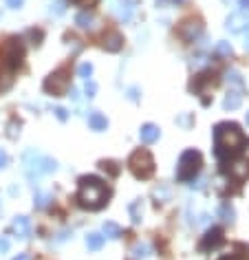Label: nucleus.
I'll return each instance as SVG.
<instances>
[{
	"instance_id": "nucleus-6",
	"label": "nucleus",
	"mask_w": 249,
	"mask_h": 260,
	"mask_svg": "<svg viewBox=\"0 0 249 260\" xmlns=\"http://www.w3.org/2000/svg\"><path fill=\"white\" fill-rule=\"evenodd\" d=\"M71 86V75H69V69H58L55 73H51L44 80V91L53 97H62Z\"/></svg>"
},
{
	"instance_id": "nucleus-29",
	"label": "nucleus",
	"mask_w": 249,
	"mask_h": 260,
	"mask_svg": "<svg viewBox=\"0 0 249 260\" xmlns=\"http://www.w3.org/2000/svg\"><path fill=\"white\" fill-rule=\"evenodd\" d=\"M148 251H150L148 249V245H135V249H132V253H135L137 258H146Z\"/></svg>"
},
{
	"instance_id": "nucleus-21",
	"label": "nucleus",
	"mask_w": 249,
	"mask_h": 260,
	"mask_svg": "<svg viewBox=\"0 0 249 260\" xmlns=\"http://www.w3.org/2000/svg\"><path fill=\"white\" fill-rule=\"evenodd\" d=\"M218 218H220V220H225V223H234V218H236L234 207H231L229 203H223V205L218 207Z\"/></svg>"
},
{
	"instance_id": "nucleus-35",
	"label": "nucleus",
	"mask_w": 249,
	"mask_h": 260,
	"mask_svg": "<svg viewBox=\"0 0 249 260\" xmlns=\"http://www.w3.org/2000/svg\"><path fill=\"white\" fill-rule=\"evenodd\" d=\"M176 124H181V126H190V115H183V117H179V119H176Z\"/></svg>"
},
{
	"instance_id": "nucleus-15",
	"label": "nucleus",
	"mask_w": 249,
	"mask_h": 260,
	"mask_svg": "<svg viewBox=\"0 0 249 260\" xmlns=\"http://www.w3.org/2000/svg\"><path fill=\"white\" fill-rule=\"evenodd\" d=\"M14 234L18 236V238H22V240L31 238V220H29V216H16L14 218Z\"/></svg>"
},
{
	"instance_id": "nucleus-8",
	"label": "nucleus",
	"mask_w": 249,
	"mask_h": 260,
	"mask_svg": "<svg viewBox=\"0 0 249 260\" xmlns=\"http://www.w3.org/2000/svg\"><path fill=\"white\" fill-rule=\"evenodd\" d=\"M22 58H25V47H22L20 40H9L7 49H5V64L9 66V69H18L22 64Z\"/></svg>"
},
{
	"instance_id": "nucleus-19",
	"label": "nucleus",
	"mask_w": 249,
	"mask_h": 260,
	"mask_svg": "<svg viewBox=\"0 0 249 260\" xmlns=\"http://www.w3.org/2000/svg\"><path fill=\"white\" fill-rule=\"evenodd\" d=\"M104 240H106V236L104 234H97V231H91V234L86 236V247L91 251H99L104 247Z\"/></svg>"
},
{
	"instance_id": "nucleus-3",
	"label": "nucleus",
	"mask_w": 249,
	"mask_h": 260,
	"mask_svg": "<svg viewBox=\"0 0 249 260\" xmlns=\"http://www.w3.org/2000/svg\"><path fill=\"white\" fill-rule=\"evenodd\" d=\"M22 163H25V174L29 181H38L42 174H51L58 170V161L53 157H47V154H40L36 150H27L22 157Z\"/></svg>"
},
{
	"instance_id": "nucleus-5",
	"label": "nucleus",
	"mask_w": 249,
	"mask_h": 260,
	"mask_svg": "<svg viewBox=\"0 0 249 260\" xmlns=\"http://www.w3.org/2000/svg\"><path fill=\"white\" fill-rule=\"evenodd\" d=\"M128 168L130 172L137 176V179H150L154 174V159L152 154L146 150V148H139L130 154L128 159Z\"/></svg>"
},
{
	"instance_id": "nucleus-27",
	"label": "nucleus",
	"mask_w": 249,
	"mask_h": 260,
	"mask_svg": "<svg viewBox=\"0 0 249 260\" xmlns=\"http://www.w3.org/2000/svg\"><path fill=\"white\" fill-rule=\"evenodd\" d=\"M77 75H80V77H84V80H88V77L93 75V64H91V62L80 64V69H77Z\"/></svg>"
},
{
	"instance_id": "nucleus-13",
	"label": "nucleus",
	"mask_w": 249,
	"mask_h": 260,
	"mask_svg": "<svg viewBox=\"0 0 249 260\" xmlns=\"http://www.w3.org/2000/svg\"><path fill=\"white\" fill-rule=\"evenodd\" d=\"M104 49H106L108 53H119L121 49H124V36H121L119 31H108L106 36H104Z\"/></svg>"
},
{
	"instance_id": "nucleus-18",
	"label": "nucleus",
	"mask_w": 249,
	"mask_h": 260,
	"mask_svg": "<svg viewBox=\"0 0 249 260\" xmlns=\"http://www.w3.org/2000/svg\"><path fill=\"white\" fill-rule=\"evenodd\" d=\"M240 104H242V93L240 91H229L223 99L225 110H236V108H240Z\"/></svg>"
},
{
	"instance_id": "nucleus-22",
	"label": "nucleus",
	"mask_w": 249,
	"mask_h": 260,
	"mask_svg": "<svg viewBox=\"0 0 249 260\" xmlns=\"http://www.w3.org/2000/svg\"><path fill=\"white\" fill-rule=\"evenodd\" d=\"M128 214L132 218V223H141V216H143V207H141V201H132L128 205Z\"/></svg>"
},
{
	"instance_id": "nucleus-31",
	"label": "nucleus",
	"mask_w": 249,
	"mask_h": 260,
	"mask_svg": "<svg viewBox=\"0 0 249 260\" xmlns=\"http://www.w3.org/2000/svg\"><path fill=\"white\" fill-rule=\"evenodd\" d=\"M99 165H102L104 170H108L110 174H117V172H119V168H115V165H117V163H113V161H102Z\"/></svg>"
},
{
	"instance_id": "nucleus-25",
	"label": "nucleus",
	"mask_w": 249,
	"mask_h": 260,
	"mask_svg": "<svg viewBox=\"0 0 249 260\" xmlns=\"http://www.w3.org/2000/svg\"><path fill=\"white\" fill-rule=\"evenodd\" d=\"M218 55H223V58H229L231 53H234V49H231L229 42H216V49H214Z\"/></svg>"
},
{
	"instance_id": "nucleus-28",
	"label": "nucleus",
	"mask_w": 249,
	"mask_h": 260,
	"mask_svg": "<svg viewBox=\"0 0 249 260\" xmlns=\"http://www.w3.org/2000/svg\"><path fill=\"white\" fill-rule=\"evenodd\" d=\"M64 5H66L64 0H55V3L51 5V14H53V16H62L64 11H66V7H64Z\"/></svg>"
},
{
	"instance_id": "nucleus-37",
	"label": "nucleus",
	"mask_w": 249,
	"mask_h": 260,
	"mask_svg": "<svg viewBox=\"0 0 249 260\" xmlns=\"http://www.w3.org/2000/svg\"><path fill=\"white\" fill-rule=\"evenodd\" d=\"M128 97H130V99H139V88H130V91H128Z\"/></svg>"
},
{
	"instance_id": "nucleus-11",
	"label": "nucleus",
	"mask_w": 249,
	"mask_h": 260,
	"mask_svg": "<svg viewBox=\"0 0 249 260\" xmlns=\"http://www.w3.org/2000/svg\"><path fill=\"white\" fill-rule=\"evenodd\" d=\"M75 25L80 27L82 31H95L99 27V20L93 11H80V14L75 16Z\"/></svg>"
},
{
	"instance_id": "nucleus-2",
	"label": "nucleus",
	"mask_w": 249,
	"mask_h": 260,
	"mask_svg": "<svg viewBox=\"0 0 249 260\" xmlns=\"http://www.w3.org/2000/svg\"><path fill=\"white\" fill-rule=\"evenodd\" d=\"M242 146H245V135L236 124L223 121V124L214 126V152L220 161L234 157Z\"/></svg>"
},
{
	"instance_id": "nucleus-42",
	"label": "nucleus",
	"mask_w": 249,
	"mask_h": 260,
	"mask_svg": "<svg viewBox=\"0 0 249 260\" xmlns=\"http://www.w3.org/2000/svg\"><path fill=\"white\" fill-rule=\"evenodd\" d=\"M245 119H247V124H249V110H247V115H245Z\"/></svg>"
},
{
	"instance_id": "nucleus-40",
	"label": "nucleus",
	"mask_w": 249,
	"mask_h": 260,
	"mask_svg": "<svg viewBox=\"0 0 249 260\" xmlns=\"http://www.w3.org/2000/svg\"><path fill=\"white\" fill-rule=\"evenodd\" d=\"M220 260H242V258L240 256H223Z\"/></svg>"
},
{
	"instance_id": "nucleus-4",
	"label": "nucleus",
	"mask_w": 249,
	"mask_h": 260,
	"mask_svg": "<svg viewBox=\"0 0 249 260\" xmlns=\"http://www.w3.org/2000/svg\"><path fill=\"white\" fill-rule=\"evenodd\" d=\"M201 165H203V157L198 150L190 148V150L181 152L179 163H176V181H181V183L192 181L198 172H201Z\"/></svg>"
},
{
	"instance_id": "nucleus-32",
	"label": "nucleus",
	"mask_w": 249,
	"mask_h": 260,
	"mask_svg": "<svg viewBox=\"0 0 249 260\" xmlns=\"http://www.w3.org/2000/svg\"><path fill=\"white\" fill-rule=\"evenodd\" d=\"M7 165H9V154L5 152L3 148H0V170H3V168H7Z\"/></svg>"
},
{
	"instance_id": "nucleus-16",
	"label": "nucleus",
	"mask_w": 249,
	"mask_h": 260,
	"mask_svg": "<svg viewBox=\"0 0 249 260\" xmlns=\"http://www.w3.org/2000/svg\"><path fill=\"white\" fill-rule=\"evenodd\" d=\"M159 137H161V130H159V126L154 124H143L141 130H139V139L143 143H154L159 141Z\"/></svg>"
},
{
	"instance_id": "nucleus-41",
	"label": "nucleus",
	"mask_w": 249,
	"mask_h": 260,
	"mask_svg": "<svg viewBox=\"0 0 249 260\" xmlns=\"http://www.w3.org/2000/svg\"><path fill=\"white\" fill-rule=\"evenodd\" d=\"M245 51H249V38L245 40Z\"/></svg>"
},
{
	"instance_id": "nucleus-26",
	"label": "nucleus",
	"mask_w": 249,
	"mask_h": 260,
	"mask_svg": "<svg viewBox=\"0 0 249 260\" xmlns=\"http://www.w3.org/2000/svg\"><path fill=\"white\" fill-rule=\"evenodd\" d=\"M84 95L88 97V99H93L97 95V84L93 80H86V84H84Z\"/></svg>"
},
{
	"instance_id": "nucleus-30",
	"label": "nucleus",
	"mask_w": 249,
	"mask_h": 260,
	"mask_svg": "<svg viewBox=\"0 0 249 260\" xmlns=\"http://www.w3.org/2000/svg\"><path fill=\"white\" fill-rule=\"evenodd\" d=\"M53 113H55V117H58L60 121H66V119H69V110L62 108V106H58V108L53 110Z\"/></svg>"
},
{
	"instance_id": "nucleus-12",
	"label": "nucleus",
	"mask_w": 249,
	"mask_h": 260,
	"mask_svg": "<svg viewBox=\"0 0 249 260\" xmlns=\"http://www.w3.org/2000/svg\"><path fill=\"white\" fill-rule=\"evenodd\" d=\"M115 14H117L119 22H130L135 16V3L132 0H117L115 3Z\"/></svg>"
},
{
	"instance_id": "nucleus-38",
	"label": "nucleus",
	"mask_w": 249,
	"mask_h": 260,
	"mask_svg": "<svg viewBox=\"0 0 249 260\" xmlns=\"http://www.w3.org/2000/svg\"><path fill=\"white\" fill-rule=\"evenodd\" d=\"M238 5H240V14H245V11H249V0H238Z\"/></svg>"
},
{
	"instance_id": "nucleus-36",
	"label": "nucleus",
	"mask_w": 249,
	"mask_h": 260,
	"mask_svg": "<svg viewBox=\"0 0 249 260\" xmlns=\"http://www.w3.org/2000/svg\"><path fill=\"white\" fill-rule=\"evenodd\" d=\"M69 3H75V5H84V7H86V5H95L97 0H69Z\"/></svg>"
},
{
	"instance_id": "nucleus-24",
	"label": "nucleus",
	"mask_w": 249,
	"mask_h": 260,
	"mask_svg": "<svg viewBox=\"0 0 249 260\" xmlns=\"http://www.w3.org/2000/svg\"><path fill=\"white\" fill-rule=\"evenodd\" d=\"M51 201H53V196L49 192H38L36 194V207H47Z\"/></svg>"
},
{
	"instance_id": "nucleus-10",
	"label": "nucleus",
	"mask_w": 249,
	"mask_h": 260,
	"mask_svg": "<svg viewBox=\"0 0 249 260\" xmlns=\"http://www.w3.org/2000/svg\"><path fill=\"white\" fill-rule=\"evenodd\" d=\"M223 242V229L220 227H212L205 231V236L198 242V249L201 251H209V249H216V247Z\"/></svg>"
},
{
	"instance_id": "nucleus-33",
	"label": "nucleus",
	"mask_w": 249,
	"mask_h": 260,
	"mask_svg": "<svg viewBox=\"0 0 249 260\" xmlns=\"http://www.w3.org/2000/svg\"><path fill=\"white\" fill-rule=\"evenodd\" d=\"M7 3V7H11V9H20L22 5H25V0H5Z\"/></svg>"
},
{
	"instance_id": "nucleus-20",
	"label": "nucleus",
	"mask_w": 249,
	"mask_h": 260,
	"mask_svg": "<svg viewBox=\"0 0 249 260\" xmlns=\"http://www.w3.org/2000/svg\"><path fill=\"white\" fill-rule=\"evenodd\" d=\"M102 231H104V236H106V238H113V240H117V238L124 236V229H121L117 223H113V220H106V223H104V227H102Z\"/></svg>"
},
{
	"instance_id": "nucleus-1",
	"label": "nucleus",
	"mask_w": 249,
	"mask_h": 260,
	"mask_svg": "<svg viewBox=\"0 0 249 260\" xmlns=\"http://www.w3.org/2000/svg\"><path fill=\"white\" fill-rule=\"evenodd\" d=\"M110 190L106 181L95 174H86L77 181V203L84 209H102L108 203Z\"/></svg>"
},
{
	"instance_id": "nucleus-14",
	"label": "nucleus",
	"mask_w": 249,
	"mask_h": 260,
	"mask_svg": "<svg viewBox=\"0 0 249 260\" xmlns=\"http://www.w3.org/2000/svg\"><path fill=\"white\" fill-rule=\"evenodd\" d=\"M229 176H234L236 181H245L249 176V161L247 159H236V161L229 163Z\"/></svg>"
},
{
	"instance_id": "nucleus-34",
	"label": "nucleus",
	"mask_w": 249,
	"mask_h": 260,
	"mask_svg": "<svg viewBox=\"0 0 249 260\" xmlns=\"http://www.w3.org/2000/svg\"><path fill=\"white\" fill-rule=\"evenodd\" d=\"M9 251V240L5 236H0V253H7Z\"/></svg>"
},
{
	"instance_id": "nucleus-43",
	"label": "nucleus",
	"mask_w": 249,
	"mask_h": 260,
	"mask_svg": "<svg viewBox=\"0 0 249 260\" xmlns=\"http://www.w3.org/2000/svg\"><path fill=\"white\" fill-rule=\"evenodd\" d=\"M247 148H249V139H247Z\"/></svg>"
},
{
	"instance_id": "nucleus-9",
	"label": "nucleus",
	"mask_w": 249,
	"mask_h": 260,
	"mask_svg": "<svg viewBox=\"0 0 249 260\" xmlns=\"http://www.w3.org/2000/svg\"><path fill=\"white\" fill-rule=\"evenodd\" d=\"M225 29L234 36H240V33L249 31V20L245 14H229L227 20H225Z\"/></svg>"
},
{
	"instance_id": "nucleus-17",
	"label": "nucleus",
	"mask_w": 249,
	"mask_h": 260,
	"mask_svg": "<svg viewBox=\"0 0 249 260\" xmlns=\"http://www.w3.org/2000/svg\"><path fill=\"white\" fill-rule=\"evenodd\" d=\"M88 126H91V130H95V132H104V130L108 128L106 115H102V113H97V110H93V113L88 115Z\"/></svg>"
},
{
	"instance_id": "nucleus-7",
	"label": "nucleus",
	"mask_w": 249,
	"mask_h": 260,
	"mask_svg": "<svg viewBox=\"0 0 249 260\" xmlns=\"http://www.w3.org/2000/svg\"><path fill=\"white\" fill-rule=\"evenodd\" d=\"M181 40L185 42H196L203 38V22L201 20H183L179 25V29H176Z\"/></svg>"
},
{
	"instance_id": "nucleus-23",
	"label": "nucleus",
	"mask_w": 249,
	"mask_h": 260,
	"mask_svg": "<svg viewBox=\"0 0 249 260\" xmlns=\"http://www.w3.org/2000/svg\"><path fill=\"white\" fill-rule=\"evenodd\" d=\"M225 80H227L229 84L238 86V88H242V86H245V82H242V75L238 73V71H227V75H225Z\"/></svg>"
},
{
	"instance_id": "nucleus-39",
	"label": "nucleus",
	"mask_w": 249,
	"mask_h": 260,
	"mask_svg": "<svg viewBox=\"0 0 249 260\" xmlns=\"http://www.w3.org/2000/svg\"><path fill=\"white\" fill-rule=\"evenodd\" d=\"M14 260H29V256H27V253H18Z\"/></svg>"
}]
</instances>
